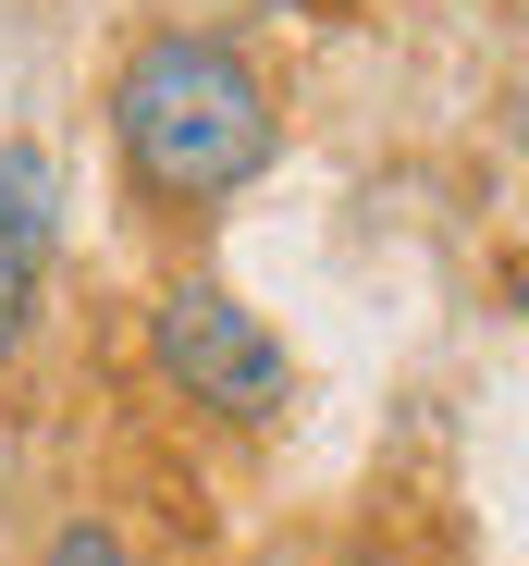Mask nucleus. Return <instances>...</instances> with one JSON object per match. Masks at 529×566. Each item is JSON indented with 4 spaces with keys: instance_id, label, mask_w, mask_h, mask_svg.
<instances>
[{
    "instance_id": "obj_3",
    "label": "nucleus",
    "mask_w": 529,
    "mask_h": 566,
    "mask_svg": "<svg viewBox=\"0 0 529 566\" xmlns=\"http://www.w3.org/2000/svg\"><path fill=\"white\" fill-rule=\"evenodd\" d=\"M50 259H62V172L50 148H0V357L38 333V296H50Z\"/></svg>"
},
{
    "instance_id": "obj_1",
    "label": "nucleus",
    "mask_w": 529,
    "mask_h": 566,
    "mask_svg": "<svg viewBox=\"0 0 529 566\" xmlns=\"http://www.w3.org/2000/svg\"><path fill=\"white\" fill-rule=\"evenodd\" d=\"M112 136H124V172L160 210H222V198H246L284 160V99H272V74L234 38L160 25L112 74Z\"/></svg>"
},
{
    "instance_id": "obj_4",
    "label": "nucleus",
    "mask_w": 529,
    "mask_h": 566,
    "mask_svg": "<svg viewBox=\"0 0 529 566\" xmlns=\"http://www.w3.org/2000/svg\"><path fill=\"white\" fill-rule=\"evenodd\" d=\"M38 566H136V554H124V530H112V517H62Z\"/></svg>"
},
{
    "instance_id": "obj_5",
    "label": "nucleus",
    "mask_w": 529,
    "mask_h": 566,
    "mask_svg": "<svg viewBox=\"0 0 529 566\" xmlns=\"http://www.w3.org/2000/svg\"><path fill=\"white\" fill-rule=\"evenodd\" d=\"M517 148H529V112H517Z\"/></svg>"
},
{
    "instance_id": "obj_2",
    "label": "nucleus",
    "mask_w": 529,
    "mask_h": 566,
    "mask_svg": "<svg viewBox=\"0 0 529 566\" xmlns=\"http://www.w3.org/2000/svg\"><path fill=\"white\" fill-rule=\"evenodd\" d=\"M148 357H160V382L186 395L198 419H234V431L284 419V395H296L284 345L258 333V308L222 296V283H160V308H148Z\"/></svg>"
}]
</instances>
